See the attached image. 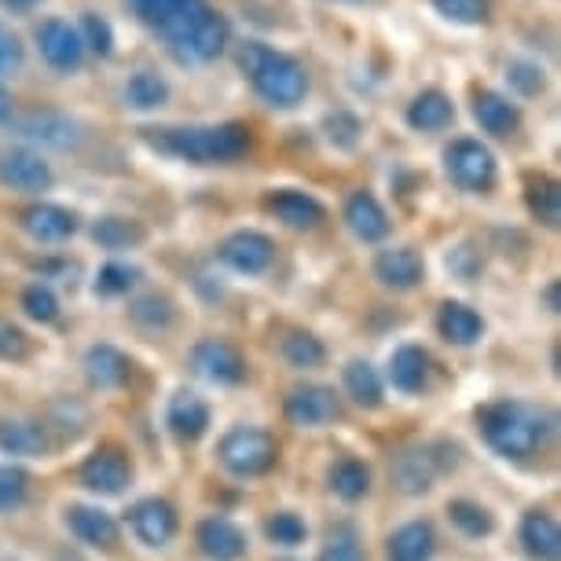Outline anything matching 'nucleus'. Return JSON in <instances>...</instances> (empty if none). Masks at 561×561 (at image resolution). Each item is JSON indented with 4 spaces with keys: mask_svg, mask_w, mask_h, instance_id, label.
<instances>
[{
    "mask_svg": "<svg viewBox=\"0 0 561 561\" xmlns=\"http://www.w3.org/2000/svg\"><path fill=\"white\" fill-rule=\"evenodd\" d=\"M345 225L359 242H382L389 236V214L370 192H353L345 198Z\"/></svg>",
    "mask_w": 561,
    "mask_h": 561,
    "instance_id": "obj_26",
    "label": "nucleus"
},
{
    "mask_svg": "<svg viewBox=\"0 0 561 561\" xmlns=\"http://www.w3.org/2000/svg\"><path fill=\"white\" fill-rule=\"evenodd\" d=\"M19 133H23L30 144L56 147V151H67V147L81 144V125L73 122L70 114H59V111H34L19 125Z\"/></svg>",
    "mask_w": 561,
    "mask_h": 561,
    "instance_id": "obj_21",
    "label": "nucleus"
},
{
    "mask_svg": "<svg viewBox=\"0 0 561 561\" xmlns=\"http://www.w3.org/2000/svg\"><path fill=\"white\" fill-rule=\"evenodd\" d=\"M558 290H561L558 283H550L547 294H543V301H547V309H550V312H558V309H561V305H558Z\"/></svg>",
    "mask_w": 561,
    "mask_h": 561,
    "instance_id": "obj_52",
    "label": "nucleus"
},
{
    "mask_svg": "<svg viewBox=\"0 0 561 561\" xmlns=\"http://www.w3.org/2000/svg\"><path fill=\"white\" fill-rule=\"evenodd\" d=\"M51 437L48 426L34 419H0V451L15 455V459H41L48 455Z\"/></svg>",
    "mask_w": 561,
    "mask_h": 561,
    "instance_id": "obj_24",
    "label": "nucleus"
},
{
    "mask_svg": "<svg viewBox=\"0 0 561 561\" xmlns=\"http://www.w3.org/2000/svg\"><path fill=\"white\" fill-rule=\"evenodd\" d=\"M517 539H522V550L533 561H558L561 558V528L547 511H528L517 525Z\"/></svg>",
    "mask_w": 561,
    "mask_h": 561,
    "instance_id": "obj_22",
    "label": "nucleus"
},
{
    "mask_svg": "<svg viewBox=\"0 0 561 561\" xmlns=\"http://www.w3.org/2000/svg\"><path fill=\"white\" fill-rule=\"evenodd\" d=\"M23 231L34 242H62L78 231V217L56 203H34L23 214Z\"/></svg>",
    "mask_w": 561,
    "mask_h": 561,
    "instance_id": "obj_28",
    "label": "nucleus"
},
{
    "mask_svg": "<svg viewBox=\"0 0 561 561\" xmlns=\"http://www.w3.org/2000/svg\"><path fill=\"white\" fill-rule=\"evenodd\" d=\"M209 419H214V411L198 393H187V389H180V393L165 404V426L173 433L176 440L184 444H195L203 433L209 430Z\"/></svg>",
    "mask_w": 561,
    "mask_h": 561,
    "instance_id": "obj_20",
    "label": "nucleus"
},
{
    "mask_svg": "<svg viewBox=\"0 0 561 561\" xmlns=\"http://www.w3.org/2000/svg\"><path fill=\"white\" fill-rule=\"evenodd\" d=\"M323 129H327V136H331V144H334V147H342V151H348V147H356L359 133H364V125H359L356 114L334 111V114H327Z\"/></svg>",
    "mask_w": 561,
    "mask_h": 561,
    "instance_id": "obj_46",
    "label": "nucleus"
},
{
    "mask_svg": "<svg viewBox=\"0 0 561 561\" xmlns=\"http://www.w3.org/2000/svg\"><path fill=\"white\" fill-rule=\"evenodd\" d=\"M129 316H133V323L140 327V331L158 334V331H169V323H173L176 312H173V301L162 298V294H147V298L133 301Z\"/></svg>",
    "mask_w": 561,
    "mask_h": 561,
    "instance_id": "obj_40",
    "label": "nucleus"
},
{
    "mask_svg": "<svg viewBox=\"0 0 561 561\" xmlns=\"http://www.w3.org/2000/svg\"><path fill=\"white\" fill-rule=\"evenodd\" d=\"M342 382H345L348 400H353L356 408H364V411L382 408L386 386H382V375H378V367L370 364V359H348Z\"/></svg>",
    "mask_w": 561,
    "mask_h": 561,
    "instance_id": "obj_30",
    "label": "nucleus"
},
{
    "mask_svg": "<svg viewBox=\"0 0 561 561\" xmlns=\"http://www.w3.org/2000/svg\"><path fill=\"white\" fill-rule=\"evenodd\" d=\"M264 209H268L283 228H294V231H312L327 220V209H323L320 198L309 195V192H298V187L272 192L268 198H264Z\"/></svg>",
    "mask_w": 561,
    "mask_h": 561,
    "instance_id": "obj_16",
    "label": "nucleus"
},
{
    "mask_svg": "<svg viewBox=\"0 0 561 561\" xmlns=\"http://www.w3.org/2000/svg\"><path fill=\"white\" fill-rule=\"evenodd\" d=\"M92 239H96L103 250H133L136 242H144V228L125 217H100L96 225H92Z\"/></svg>",
    "mask_w": 561,
    "mask_h": 561,
    "instance_id": "obj_37",
    "label": "nucleus"
},
{
    "mask_svg": "<svg viewBox=\"0 0 561 561\" xmlns=\"http://www.w3.org/2000/svg\"><path fill=\"white\" fill-rule=\"evenodd\" d=\"M169 100V81L154 70H136L125 81V103L133 111H158Z\"/></svg>",
    "mask_w": 561,
    "mask_h": 561,
    "instance_id": "obj_34",
    "label": "nucleus"
},
{
    "mask_svg": "<svg viewBox=\"0 0 561 561\" xmlns=\"http://www.w3.org/2000/svg\"><path fill=\"white\" fill-rule=\"evenodd\" d=\"M84 375H89V382L96 389H122L133 375V359L118 345L100 342L84 353Z\"/></svg>",
    "mask_w": 561,
    "mask_h": 561,
    "instance_id": "obj_25",
    "label": "nucleus"
},
{
    "mask_svg": "<svg viewBox=\"0 0 561 561\" xmlns=\"http://www.w3.org/2000/svg\"><path fill=\"white\" fill-rule=\"evenodd\" d=\"M195 543H198V550H203L206 561H239L242 554H247L250 539L236 522H231V517L209 514L195 528Z\"/></svg>",
    "mask_w": 561,
    "mask_h": 561,
    "instance_id": "obj_15",
    "label": "nucleus"
},
{
    "mask_svg": "<svg viewBox=\"0 0 561 561\" xmlns=\"http://www.w3.org/2000/svg\"><path fill=\"white\" fill-rule=\"evenodd\" d=\"M144 140L151 144L158 154L180 158V162H195V165H225L250 151V129L239 122L144 129Z\"/></svg>",
    "mask_w": 561,
    "mask_h": 561,
    "instance_id": "obj_3",
    "label": "nucleus"
},
{
    "mask_svg": "<svg viewBox=\"0 0 561 561\" xmlns=\"http://www.w3.org/2000/svg\"><path fill=\"white\" fill-rule=\"evenodd\" d=\"M0 184L12 192H48L51 187V165L30 147H12L0 158Z\"/></svg>",
    "mask_w": 561,
    "mask_h": 561,
    "instance_id": "obj_19",
    "label": "nucleus"
},
{
    "mask_svg": "<svg viewBox=\"0 0 561 561\" xmlns=\"http://www.w3.org/2000/svg\"><path fill=\"white\" fill-rule=\"evenodd\" d=\"M12 111H15V100H12V92L0 84V125H4L8 118H12Z\"/></svg>",
    "mask_w": 561,
    "mask_h": 561,
    "instance_id": "obj_50",
    "label": "nucleus"
},
{
    "mask_svg": "<svg viewBox=\"0 0 561 561\" xmlns=\"http://www.w3.org/2000/svg\"><path fill=\"white\" fill-rule=\"evenodd\" d=\"M217 257L225 268L239 275H264L275 261V242L264 236V231L242 228V231H231V236L220 242Z\"/></svg>",
    "mask_w": 561,
    "mask_h": 561,
    "instance_id": "obj_11",
    "label": "nucleus"
},
{
    "mask_svg": "<svg viewBox=\"0 0 561 561\" xmlns=\"http://www.w3.org/2000/svg\"><path fill=\"white\" fill-rule=\"evenodd\" d=\"M444 448L448 444H426V448H404L393 455V466H389V478H393L397 492L404 495H426L433 484H437L440 473H448L455 459H444Z\"/></svg>",
    "mask_w": 561,
    "mask_h": 561,
    "instance_id": "obj_7",
    "label": "nucleus"
},
{
    "mask_svg": "<svg viewBox=\"0 0 561 561\" xmlns=\"http://www.w3.org/2000/svg\"><path fill=\"white\" fill-rule=\"evenodd\" d=\"M437 334L444 337L448 345H459V348H470L478 345L484 337V320L478 309L462 301H444L437 309Z\"/></svg>",
    "mask_w": 561,
    "mask_h": 561,
    "instance_id": "obj_27",
    "label": "nucleus"
},
{
    "mask_svg": "<svg viewBox=\"0 0 561 561\" xmlns=\"http://www.w3.org/2000/svg\"><path fill=\"white\" fill-rule=\"evenodd\" d=\"M62 525L70 528V536L78 539V543L92 550H114L122 543V528L114 522V514H107L103 506L70 503L67 511H62Z\"/></svg>",
    "mask_w": 561,
    "mask_h": 561,
    "instance_id": "obj_13",
    "label": "nucleus"
},
{
    "mask_svg": "<svg viewBox=\"0 0 561 561\" xmlns=\"http://www.w3.org/2000/svg\"><path fill=\"white\" fill-rule=\"evenodd\" d=\"M129 528L144 547H169L180 533L176 506L158 500V495H147V500L129 506Z\"/></svg>",
    "mask_w": 561,
    "mask_h": 561,
    "instance_id": "obj_14",
    "label": "nucleus"
},
{
    "mask_svg": "<svg viewBox=\"0 0 561 561\" xmlns=\"http://www.w3.org/2000/svg\"><path fill=\"white\" fill-rule=\"evenodd\" d=\"M23 41H19V34L12 26L0 23V78H8V73H19L23 70Z\"/></svg>",
    "mask_w": 561,
    "mask_h": 561,
    "instance_id": "obj_47",
    "label": "nucleus"
},
{
    "mask_svg": "<svg viewBox=\"0 0 561 561\" xmlns=\"http://www.w3.org/2000/svg\"><path fill=\"white\" fill-rule=\"evenodd\" d=\"M34 37L41 48V59L56 73H78L84 67V45H81L78 26L62 23V19H45V23L34 30Z\"/></svg>",
    "mask_w": 561,
    "mask_h": 561,
    "instance_id": "obj_12",
    "label": "nucleus"
},
{
    "mask_svg": "<svg viewBox=\"0 0 561 561\" xmlns=\"http://www.w3.org/2000/svg\"><path fill=\"white\" fill-rule=\"evenodd\" d=\"M334 4H364V0H334Z\"/></svg>",
    "mask_w": 561,
    "mask_h": 561,
    "instance_id": "obj_53",
    "label": "nucleus"
},
{
    "mask_svg": "<svg viewBox=\"0 0 561 561\" xmlns=\"http://www.w3.org/2000/svg\"><path fill=\"white\" fill-rule=\"evenodd\" d=\"M23 312L37 323H56L59 320V298L48 283H30L23 290Z\"/></svg>",
    "mask_w": 561,
    "mask_h": 561,
    "instance_id": "obj_43",
    "label": "nucleus"
},
{
    "mask_svg": "<svg viewBox=\"0 0 561 561\" xmlns=\"http://www.w3.org/2000/svg\"><path fill=\"white\" fill-rule=\"evenodd\" d=\"M444 173H448V180L459 187V192L484 195L495 187L500 165H495V154L481 140L459 136V140H451L444 147Z\"/></svg>",
    "mask_w": 561,
    "mask_h": 561,
    "instance_id": "obj_6",
    "label": "nucleus"
},
{
    "mask_svg": "<svg viewBox=\"0 0 561 561\" xmlns=\"http://www.w3.org/2000/svg\"><path fill=\"white\" fill-rule=\"evenodd\" d=\"M455 118V103L444 96L440 89H422L415 100L408 103V125L415 133H440L448 129Z\"/></svg>",
    "mask_w": 561,
    "mask_h": 561,
    "instance_id": "obj_31",
    "label": "nucleus"
},
{
    "mask_svg": "<svg viewBox=\"0 0 561 561\" xmlns=\"http://www.w3.org/2000/svg\"><path fill=\"white\" fill-rule=\"evenodd\" d=\"M283 359L294 370H316L327 364V345L309 331H294L290 337H283Z\"/></svg>",
    "mask_w": 561,
    "mask_h": 561,
    "instance_id": "obj_36",
    "label": "nucleus"
},
{
    "mask_svg": "<svg viewBox=\"0 0 561 561\" xmlns=\"http://www.w3.org/2000/svg\"><path fill=\"white\" fill-rule=\"evenodd\" d=\"M554 411L525 404V400H492L478 408V430L484 444L503 459H528L543 451L554 437Z\"/></svg>",
    "mask_w": 561,
    "mask_h": 561,
    "instance_id": "obj_2",
    "label": "nucleus"
},
{
    "mask_svg": "<svg viewBox=\"0 0 561 561\" xmlns=\"http://www.w3.org/2000/svg\"><path fill=\"white\" fill-rule=\"evenodd\" d=\"M78 481L96 495H122L133 484V462L118 444H100L78 466Z\"/></svg>",
    "mask_w": 561,
    "mask_h": 561,
    "instance_id": "obj_10",
    "label": "nucleus"
},
{
    "mask_svg": "<svg viewBox=\"0 0 561 561\" xmlns=\"http://www.w3.org/2000/svg\"><path fill=\"white\" fill-rule=\"evenodd\" d=\"M187 364H192L195 375L209 386L231 389V386L247 382V359H242L239 348L225 342V337H203V342H195Z\"/></svg>",
    "mask_w": 561,
    "mask_h": 561,
    "instance_id": "obj_8",
    "label": "nucleus"
},
{
    "mask_svg": "<svg viewBox=\"0 0 561 561\" xmlns=\"http://www.w3.org/2000/svg\"><path fill=\"white\" fill-rule=\"evenodd\" d=\"M217 462L225 466L231 478L257 481L264 473L275 470V462H279V444L261 426H231L225 437L217 440Z\"/></svg>",
    "mask_w": 561,
    "mask_h": 561,
    "instance_id": "obj_5",
    "label": "nucleus"
},
{
    "mask_svg": "<svg viewBox=\"0 0 561 561\" xmlns=\"http://www.w3.org/2000/svg\"><path fill=\"white\" fill-rule=\"evenodd\" d=\"M525 198H528V209H533V217L539 220V225L558 228V220H561V192H558L554 180H547V176L533 180Z\"/></svg>",
    "mask_w": 561,
    "mask_h": 561,
    "instance_id": "obj_38",
    "label": "nucleus"
},
{
    "mask_svg": "<svg viewBox=\"0 0 561 561\" xmlns=\"http://www.w3.org/2000/svg\"><path fill=\"white\" fill-rule=\"evenodd\" d=\"M264 536H268V543L275 547H301L305 539H309V525L294 511H275L264 517Z\"/></svg>",
    "mask_w": 561,
    "mask_h": 561,
    "instance_id": "obj_39",
    "label": "nucleus"
},
{
    "mask_svg": "<svg viewBox=\"0 0 561 561\" xmlns=\"http://www.w3.org/2000/svg\"><path fill=\"white\" fill-rule=\"evenodd\" d=\"M448 522L459 536L466 539H489L495 533V517L489 506L478 500H451L448 503Z\"/></svg>",
    "mask_w": 561,
    "mask_h": 561,
    "instance_id": "obj_33",
    "label": "nucleus"
},
{
    "mask_svg": "<svg viewBox=\"0 0 561 561\" xmlns=\"http://www.w3.org/2000/svg\"><path fill=\"white\" fill-rule=\"evenodd\" d=\"M375 279L382 287L404 294V290H415L422 287L426 279V261H422L419 250L411 247H389V250H378L375 257Z\"/></svg>",
    "mask_w": 561,
    "mask_h": 561,
    "instance_id": "obj_17",
    "label": "nucleus"
},
{
    "mask_svg": "<svg viewBox=\"0 0 561 561\" xmlns=\"http://www.w3.org/2000/svg\"><path fill=\"white\" fill-rule=\"evenodd\" d=\"M78 34H81V45L84 51H92V56H100V59H107L111 51H114V30L111 23L103 15H81V26H78Z\"/></svg>",
    "mask_w": 561,
    "mask_h": 561,
    "instance_id": "obj_44",
    "label": "nucleus"
},
{
    "mask_svg": "<svg viewBox=\"0 0 561 561\" xmlns=\"http://www.w3.org/2000/svg\"><path fill=\"white\" fill-rule=\"evenodd\" d=\"M473 118L489 136H511L517 125H522V111H517L514 100H506L503 92H492V89H481L473 96Z\"/></svg>",
    "mask_w": 561,
    "mask_h": 561,
    "instance_id": "obj_29",
    "label": "nucleus"
},
{
    "mask_svg": "<svg viewBox=\"0 0 561 561\" xmlns=\"http://www.w3.org/2000/svg\"><path fill=\"white\" fill-rule=\"evenodd\" d=\"M30 495V473L23 466L4 462L0 466V514H15Z\"/></svg>",
    "mask_w": 561,
    "mask_h": 561,
    "instance_id": "obj_42",
    "label": "nucleus"
},
{
    "mask_svg": "<svg viewBox=\"0 0 561 561\" xmlns=\"http://www.w3.org/2000/svg\"><path fill=\"white\" fill-rule=\"evenodd\" d=\"M140 23L165 41L169 56L184 67L214 62L228 45L225 15L209 8V0H125Z\"/></svg>",
    "mask_w": 561,
    "mask_h": 561,
    "instance_id": "obj_1",
    "label": "nucleus"
},
{
    "mask_svg": "<svg viewBox=\"0 0 561 561\" xmlns=\"http://www.w3.org/2000/svg\"><path fill=\"white\" fill-rule=\"evenodd\" d=\"M30 353V342L23 334V327H15L12 320H0V359L4 364H19V359H26Z\"/></svg>",
    "mask_w": 561,
    "mask_h": 561,
    "instance_id": "obj_48",
    "label": "nucleus"
},
{
    "mask_svg": "<svg viewBox=\"0 0 561 561\" xmlns=\"http://www.w3.org/2000/svg\"><path fill=\"white\" fill-rule=\"evenodd\" d=\"M37 0H0V8H8V12H30Z\"/></svg>",
    "mask_w": 561,
    "mask_h": 561,
    "instance_id": "obj_51",
    "label": "nucleus"
},
{
    "mask_svg": "<svg viewBox=\"0 0 561 561\" xmlns=\"http://www.w3.org/2000/svg\"><path fill=\"white\" fill-rule=\"evenodd\" d=\"M327 481H331V492L337 495V500L359 503V500H367L375 473H370V466L364 459H353V455H345V459H337L331 466V478H327Z\"/></svg>",
    "mask_w": 561,
    "mask_h": 561,
    "instance_id": "obj_32",
    "label": "nucleus"
},
{
    "mask_svg": "<svg viewBox=\"0 0 561 561\" xmlns=\"http://www.w3.org/2000/svg\"><path fill=\"white\" fill-rule=\"evenodd\" d=\"M316 561H367L359 528L353 522H337L331 533H327L323 547H320V558Z\"/></svg>",
    "mask_w": 561,
    "mask_h": 561,
    "instance_id": "obj_35",
    "label": "nucleus"
},
{
    "mask_svg": "<svg viewBox=\"0 0 561 561\" xmlns=\"http://www.w3.org/2000/svg\"><path fill=\"white\" fill-rule=\"evenodd\" d=\"M433 8L459 26H478L489 19V0H433Z\"/></svg>",
    "mask_w": 561,
    "mask_h": 561,
    "instance_id": "obj_45",
    "label": "nucleus"
},
{
    "mask_svg": "<svg viewBox=\"0 0 561 561\" xmlns=\"http://www.w3.org/2000/svg\"><path fill=\"white\" fill-rule=\"evenodd\" d=\"M283 415H287L294 430H323L342 419V397L320 382L294 386L287 400H283Z\"/></svg>",
    "mask_w": 561,
    "mask_h": 561,
    "instance_id": "obj_9",
    "label": "nucleus"
},
{
    "mask_svg": "<svg viewBox=\"0 0 561 561\" xmlns=\"http://www.w3.org/2000/svg\"><path fill=\"white\" fill-rule=\"evenodd\" d=\"M430 370H433V356L422 345L408 342V345L393 348L389 367H386V378H389V386H393L397 393L419 397V393H426V386H430Z\"/></svg>",
    "mask_w": 561,
    "mask_h": 561,
    "instance_id": "obj_18",
    "label": "nucleus"
},
{
    "mask_svg": "<svg viewBox=\"0 0 561 561\" xmlns=\"http://www.w3.org/2000/svg\"><path fill=\"white\" fill-rule=\"evenodd\" d=\"M433 554H437V533H433V525L426 517L404 522L386 539L389 561H433Z\"/></svg>",
    "mask_w": 561,
    "mask_h": 561,
    "instance_id": "obj_23",
    "label": "nucleus"
},
{
    "mask_svg": "<svg viewBox=\"0 0 561 561\" xmlns=\"http://www.w3.org/2000/svg\"><path fill=\"white\" fill-rule=\"evenodd\" d=\"M511 81L525 92V96H533V92L543 89V73H539L536 67H528V62H514V67H511Z\"/></svg>",
    "mask_w": 561,
    "mask_h": 561,
    "instance_id": "obj_49",
    "label": "nucleus"
},
{
    "mask_svg": "<svg viewBox=\"0 0 561 561\" xmlns=\"http://www.w3.org/2000/svg\"><path fill=\"white\" fill-rule=\"evenodd\" d=\"M239 67L247 73L250 89L275 111H294L309 96V73L287 51H275L261 41H247L239 48Z\"/></svg>",
    "mask_w": 561,
    "mask_h": 561,
    "instance_id": "obj_4",
    "label": "nucleus"
},
{
    "mask_svg": "<svg viewBox=\"0 0 561 561\" xmlns=\"http://www.w3.org/2000/svg\"><path fill=\"white\" fill-rule=\"evenodd\" d=\"M136 283H140V268H136V264L111 261L96 272V283H92V287H96L100 298H122V294H129Z\"/></svg>",
    "mask_w": 561,
    "mask_h": 561,
    "instance_id": "obj_41",
    "label": "nucleus"
}]
</instances>
